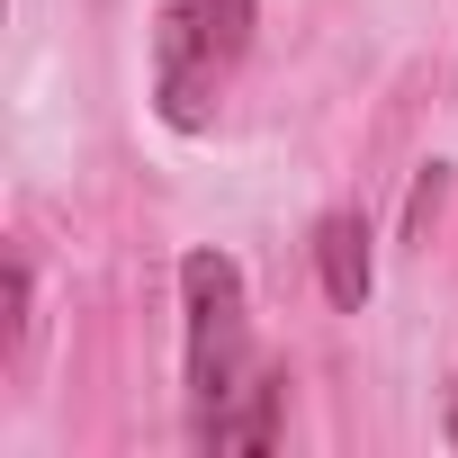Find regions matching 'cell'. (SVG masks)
I'll list each match as a JSON object with an SVG mask.
<instances>
[{"mask_svg":"<svg viewBox=\"0 0 458 458\" xmlns=\"http://www.w3.org/2000/svg\"><path fill=\"white\" fill-rule=\"evenodd\" d=\"M252 46V0H162V28H153V99L171 126H207L216 90L234 81Z\"/></svg>","mask_w":458,"mask_h":458,"instance_id":"1","label":"cell"},{"mask_svg":"<svg viewBox=\"0 0 458 458\" xmlns=\"http://www.w3.org/2000/svg\"><path fill=\"white\" fill-rule=\"evenodd\" d=\"M180 297H189V404L198 422H216L252 386V324H243V270L225 252H189L180 261Z\"/></svg>","mask_w":458,"mask_h":458,"instance_id":"2","label":"cell"},{"mask_svg":"<svg viewBox=\"0 0 458 458\" xmlns=\"http://www.w3.org/2000/svg\"><path fill=\"white\" fill-rule=\"evenodd\" d=\"M315 270H324V297L342 315L369 306V234H360V216H324L315 225Z\"/></svg>","mask_w":458,"mask_h":458,"instance_id":"3","label":"cell"},{"mask_svg":"<svg viewBox=\"0 0 458 458\" xmlns=\"http://www.w3.org/2000/svg\"><path fill=\"white\" fill-rule=\"evenodd\" d=\"M270 422H279V386H270V377H252L234 404L216 413V422H198V440H207V449H261V440H270Z\"/></svg>","mask_w":458,"mask_h":458,"instance_id":"4","label":"cell"},{"mask_svg":"<svg viewBox=\"0 0 458 458\" xmlns=\"http://www.w3.org/2000/svg\"><path fill=\"white\" fill-rule=\"evenodd\" d=\"M440 189H449V180H440V162H431V171H422V189H413V225H431V207H440Z\"/></svg>","mask_w":458,"mask_h":458,"instance_id":"5","label":"cell"}]
</instances>
